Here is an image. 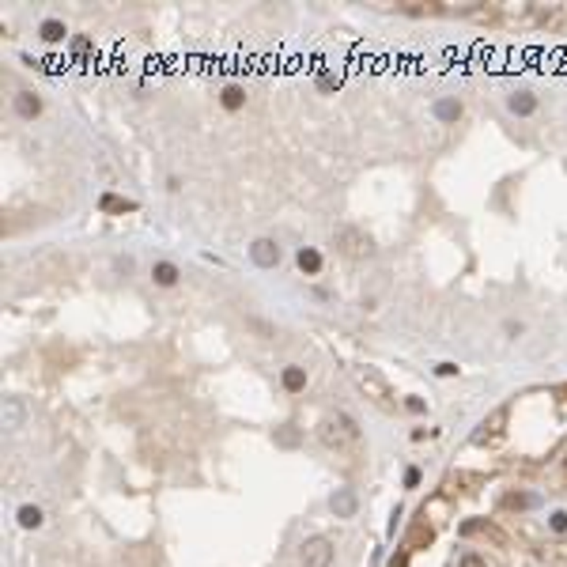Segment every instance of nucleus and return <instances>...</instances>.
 Here are the masks:
<instances>
[{
  "label": "nucleus",
  "instance_id": "obj_1",
  "mask_svg": "<svg viewBox=\"0 0 567 567\" xmlns=\"http://www.w3.org/2000/svg\"><path fill=\"white\" fill-rule=\"evenodd\" d=\"M318 439H322V446H329V450H352V446L359 443V424L352 420L348 412H329V416H322V424H318Z\"/></svg>",
  "mask_w": 567,
  "mask_h": 567
},
{
  "label": "nucleus",
  "instance_id": "obj_2",
  "mask_svg": "<svg viewBox=\"0 0 567 567\" xmlns=\"http://www.w3.org/2000/svg\"><path fill=\"white\" fill-rule=\"evenodd\" d=\"M333 243H337V250L348 261H371V257H375V238H371L364 227H340Z\"/></svg>",
  "mask_w": 567,
  "mask_h": 567
},
{
  "label": "nucleus",
  "instance_id": "obj_3",
  "mask_svg": "<svg viewBox=\"0 0 567 567\" xmlns=\"http://www.w3.org/2000/svg\"><path fill=\"white\" fill-rule=\"evenodd\" d=\"M333 541L329 537H306V541L299 545V560L303 567H329L333 564Z\"/></svg>",
  "mask_w": 567,
  "mask_h": 567
},
{
  "label": "nucleus",
  "instance_id": "obj_4",
  "mask_svg": "<svg viewBox=\"0 0 567 567\" xmlns=\"http://www.w3.org/2000/svg\"><path fill=\"white\" fill-rule=\"evenodd\" d=\"M356 386L364 389L371 401H378V405H386V401H389V386H386V378L378 375V371L359 367V371H356Z\"/></svg>",
  "mask_w": 567,
  "mask_h": 567
},
{
  "label": "nucleus",
  "instance_id": "obj_5",
  "mask_svg": "<svg viewBox=\"0 0 567 567\" xmlns=\"http://www.w3.org/2000/svg\"><path fill=\"white\" fill-rule=\"evenodd\" d=\"M250 261L257 268H276L280 265V246H276V238H254L250 243Z\"/></svg>",
  "mask_w": 567,
  "mask_h": 567
},
{
  "label": "nucleus",
  "instance_id": "obj_6",
  "mask_svg": "<svg viewBox=\"0 0 567 567\" xmlns=\"http://www.w3.org/2000/svg\"><path fill=\"white\" fill-rule=\"evenodd\" d=\"M0 420H4V431H23L27 427V401L23 397H4Z\"/></svg>",
  "mask_w": 567,
  "mask_h": 567
},
{
  "label": "nucleus",
  "instance_id": "obj_7",
  "mask_svg": "<svg viewBox=\"0 0 567 567\" xmlns=\"http://www.w3.org/2000/svg\"><path fill=\"white\" fill-rule=\"evenodd\" d=\"M12 110L23 117V122H34V117L42 114V99L34 95V91H15V95H12Z\"/></svg>",
  "mask_w": 567,
  "mask_h": 567
},
{
  "label": "nucleus",
  "instance_id": "obj_8",
  "mask_svg": "<svg viewBox=\"0 0 567 567\" xmlns=\"http://www.w3.org/2000/svg\"><path fill=\"white\" fill-rule=\"evenodd\" d=\"M503 424H507V408H499V412H491L485 424H480V431L473 435V443L485 446V443H496L499 435H503Z\"/></svg>",
  "mask_w": 567,
  "mask_h": 567
},
{
  "label": "nucleus",
  "instance_id": "obj_9",
  "mask_svg": "<svg viewBox=\"0 0 567 567\" xmlns=\"http://www.w3.org/2000/svg\"><path fill=\"white\" fill-rule=\"evenodd\" d=\"M329 507H333V515H337V518H356L359 496L352 488H337V491H333V499H329Z\"/></svg>",
  "mask_w": 567,
  "mask_h": 567
},
{
  "label": "nucleus",
  "instance_id": "obj_10",
  "mask_svg": "<svg viewBox=\"0 0 567 567\" xmlns=\"http://www.w3.org/2000/svg\"><path fill=\"white\" fill-rule=\"evenodd\" d=\"M99 208L110 212V216H122V212H136V201L117 197V193H102V197H99Z\"/></svg>",
  "mask_w": 567,
  "mask_h": 567
},
{
  "label": "nucleus",
  "instance_id": "obj_11",
  "mask_svg": "<svg viewBox=\"0 0 567 567\" xmlns=\"http://www.w3.org/2000/svg\"><path fill=\"white\" fill-rule=\"evenodd\" d=\"M507 106H510V114L529 117V114H537V95H529V91H515V95L507 99Z\"/></svg>",
  "mask_w": 567,
  "mask_h": 567
},
{
  "label": "nucleus",
  "instance_id": "obj_12",
  "mask_svg": "<svg viewBox=\"0 0 567 567\" xmlns=\"http://www.w3.org/2000/svg\"><path fill=\"white\" fill-rule=\"evenodd\" d=\"M178 265H174V261H155L152 265V280L155 284H159V287H174V284H178Z\"/></svg>",
  "mask_w": 567,
  "mask_h": 567
},
{
  "label": "nucleus",
  "instance_id": "obj_13",
  "mask_svg": "<svg viewBox=\"0 0 567 567\" xmlns=\"http://www.w3.org/2000/svg\"><path fill=\"white\" fill-rule=\"evenodd\" d=\"M461 114H466V110H461L458 99H439V102H435V117H439V122H446V125L461 122Z\"/></svg>",
  "mask_w": 567,
  "mask_h": 567
},
{
  "label": "nucleus",
  "instance_id": "obj_14",
  "mask_svg": "<svg viewBox=\"0 0 567 567\" xmlns=\"http://www.w3.org/2000/svg\"><path fill=\"white\" fill-rule=\"evenodd\" d=\"M295 261H299V268H303L306 276H318L322 273V254L314 246H303L299 254H295Z\"/></svg>",
  "mask_w": 567,
  "mask_h": 567
},
{
  "label": "nucleus",
  "instance_id": "obj_15",
  "mask_svg": "<svg viewBox=\"0 0 567 567\" xmlns=\"http://www.w3.org/2000/svg\"><path fill=\"white\" fill-rule=\"evenodd\" d=\"M220 102H223V110H243V106H246V87H238V83H227V87L220 91Z\"/></svg>",
  "mask_w": 567,
  "mask_h": 567
},
{
  "label": "nucleus",
  "instance_id": "obj_16",
  "mask_svg": "<svg viewBox=\"0 0 567 567\" xmlns=\"http://www.w3.org/2000/svg\"><path fill=\"white\" fill-rule=\"evenodd\" d=\"M280 382L287 394H299V389H306V367H284Z\"/></svg>",
  "mask_w": 567,
  "mask_h": 567
},
{
  "label": "nucleus",
  "instance_id": "obj_17",
  "mask_svg": "<svg viewBox=\"0 0 567 567\" xmlns=\"http://www.w3.org/2000/svg\"><path fill=\"white\" fill-rule=\"evenodd\" d=\"M64 34H69V31H64L61 20H45V23L38 27V38L50 42V45H53V42H64Z\"/></svg>",
  "mask_w": 567,
  "mask_h": 567
},
{
  "label": "nucleus",
  "instance_id": "obj_18",
  "mask_svg": "<svg viewBox=\"0 0 567 567\" xmlns=\"http://www.w3.org/2000/svg\"><path fill=\"white\" fill-rule=\"evenodd\" d=\"M15 518H20V526H23V529H38V526H42V510H38V507H31V503H23Z\"/></svg>",
  "mask_w": 567,
  "mask_h": 567
},
{
  "label": "nucleus",
  "instance_id": "obj_19",
  "mask_svg": "<svg viewBox=\"0 0 567 567\" xmlns=\"http://www.w3.org/2000/svg\"><path fill=\"white\" fill-rule=\"evenodd\" d=\"M318 87H322V91H333V87H340V72H325V76L318 80Z\"/></svg>",
  "mask_w": 567,
  "mask_h": 567
},
{
  "label": "nucleus",
  "instance_id": "obj_20",
  "mask_svg": "<svg viewBox=\"0 0 567 567\" xmlns=\"http://www.w3.org/2000/svg\"><path fill=\"white\" fill-rule=\"evenodd\" d=\"M72 53H76V57H87V53H91V42H87V38H72Z\"/></svg>",
  "mask_w": 567,
  "mask_h": 567
},
{
  "label": "nucleus",
  "instance_id": "obj_21",
  "mask_svg": "<svg viewBox=\"0 0 567 567\" xmlns=\"http://www.w3.org/2000/svg\"><path fill=\"white\" fill-rule=\"evenodd\" d=\"M424 541H427V545H431V529H424V526H420V529H416V533H412V537H408V545H424Z\"/></svg>",
  "mask_w": 567,
  "mask_h": 567
},
{
  "label": "nucleus",
  "instance_id": "obj_22",
  "mask_svg": "<svg viewBox=\"0 0 567 567\" xmlns=\"http://www.w3.org/2000/svg\"><path fill=\"white\" fill-rule=\"evenodd\" d=\"M552 529H556V533H564V529H567V510H556V515H552Z\"/></svg>",
  "mask_w": 567,
  "mask_h": 567
},
{
  "label": "nucleus",
  "instance_id": "obj_23",
  "mask_svg": "<svg viewBox=\"0 0 567 567\" xmlns=\"http://www.w3.org/2000/svg\"><path fill=\"white\" fill-rule=\"evenodd\" d=\"M458 567H485V560H480L477 552H466V556H461V564H458Z\"/></svg>",
  "mask_w": 567,
  "mask_h": 567
},
{
  "label": "nucleus",
  "instance_id": "obj_24",
  "mask_svg": "<svg viewBox=\"0 0 567 567\" xmlns=\"http://www.w3.org/2000/svg\"><path fill=\"white\" fill-rule=\"evenodd\" d=\"M439 375H446V378L458 375V364H439Z\"/></svg>",
  "mask_w": 567,
  "mask_h": 567
},
{
  "label": "nucleus",
  "instance_id": "obj_25",
  "mask_svg": "<svg viewBox=\"0 0 567 567\" xmlns=\"http://www.w3.org/2000/svg\"><path fill=\"white\" fill-rule=\"evenodd\" d=\"M408 408H412V412H424V401H420V397H408V401H405Z\"/></svg>",
  "mask_w": 567,
  "mask_h": 567
},
{
  "label": "nucleus",
  "instance_id": "obj_26",
  "mask_svg": "<svg viewBox=\"0 0 567 567\" xmlns=\"http://www.w3.org/2000/svg\"><path fill=\"white\" fill-rule=\"evenodd\" d=\"M564 469H567V461H564Z\"/></svg>",
  "mask_w": 567,
  "mask_h": 567
}]
</instances>
